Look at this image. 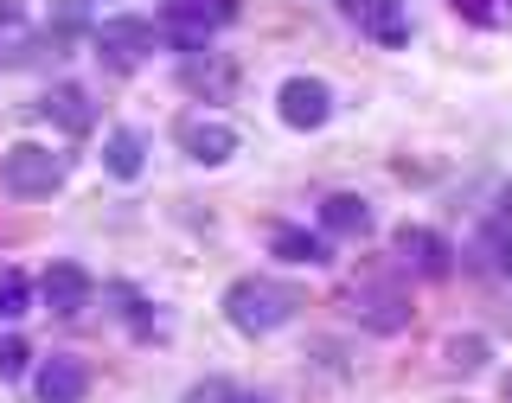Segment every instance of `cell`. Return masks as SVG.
Wrapping results in <instances>:
<instances>
[{
  "instance_id": "24",
  "label": "cell",
  "mask_w": 512,
  "mask_h": 403,
  "mask_svg": "<svg viewBox=\"0 0 512 403\" xmlns=\"http://www.w3.org/2000/svg\"><path fill=\"white\" fill-rule=\"evenodd\" d=\"M0 26H20V0H0Z\"/></svg>"
},
{
  "instance_id": "3",
  "label": "cell",
  "mask_w": 512,
  "mask_h": 403,
  "mask_svg": "<svg viewBox=\"0 0 512 403\" xmlns=\"http://www.w3.org/2000/svg\"><path fill=\"white\" fill-rule=\"evenodd\" d=\"M0 186H7L13 199H52L64 186V154L39 148V141H13V148L0 154Z\"/></svg>"
},
{
  "instance_id": "10",
  "label": "cell",
  "mask_w": 512,
  "mask_h": 403,
  "mask_svg": "<svg viewBox=\"0 0 512 403\" xmlns=\"http://www.w3.org/2000/svg\"><path fill=\"white\" fill-rule=\"evenodd\" d=\"M276 116L308 135V128H320V122L333 116V90L320 84V77H288V84L276 90Z\"/></svg>"
},
{
  "instance_id": "21",
  "label": "cell",
  "mask_w": 512,
  "mask_h": 403,
  "mask_svg": "<svg viewBox=\"0 0 512 403\" xmlns=\"http://www.w3.org/2000/svg\"><path fill=\"white\" fill-rule=\"evenodd\" d=\"M180 403H244V391H237L231 378H205V384H192Z\"/></svg>"
},
{
  "instance_id": "25",
  "label": "cell",
  "mask_w": 512,
  "mask_h": 403,
  "mask_svg": "<svg viewBox=\"0 0 512 403\" xmlns=\"http://www.w3.org/2000/svg\"><path fill=\"white\" fill-rule=\"evenodd\" d=\"M244 403H269V397H256V391H244Z\"/></svg>"
},
{
  "instance_id": "11",
  "label": "cell",
  "mask_w": 512,
  "mask_h": 403,
  "mask_svg": "<svg viewBox=\"0 0 512 403\" xmlns=\"http://www.w3.org/2000/svg\"><path fill=\"white\" fill-rule=\"evenodd\" d=\"M90 295H96V282H90L84 263H52V269L39 276V301H45L52 314H84Z\"/></svg>"
},
{
  "instance_id": "15",
  "label": "cell",
  "mask_w": 512,
  "mask_h": 403,
  "mask_svg": "<svg viewBox=\"0 0 512 403\" xmlns=\"http://www.w3.org/2000/svg\"><path fill=\"white\" fill-rule=\"evenodd\" d=\"M320 231L327 237H365L372 231V205H365L359 192H327V199H320Z\"/></svg>"
},
{
  "instance_id": "8",
  "label": "cell",
  "mask_w": 512,
  "mask_h": 403,
  "mask_svg": "<svg viewBox=\"0 0 512 403\" xmlns=\"http://www.w3.org/2000/svg\"><path fill=\"white\" fill-rule=\"evenodd\" d=\"M346 308H352V320H359V327H372V333H404V327H410V295H404V288H384V282L352 288Z\"/></svg>"
},
{
  "instance_id": "23",
  "label": "cell",
  "mask_w": 512,
  "mask_h": 403,
  "mask_svg": "<svg viewBox=\"0 0 512 403\" xmlns=\"http://www.w3.org/2000/svg\"><path fill=\"white\" fill-rule=\"evenodd\" d=\"M455 13H468L474 26H493V20H500V7H493V0H455Z\"/></svg>"
},
{
  "instance_id": "13",
  "label": "cell",
  "mask_w": 512,
  "mask_h": 403,
  "mask_svg": "<svg viewBox=\"0 0 512 403\" xmlns=\"http://www.w3.org/2000/svg\"><path fill=\"white\" fill-rule=\"evenodd\" d=\"M90 397V365L77 352H52L39 365V403H84Z\"/></svg>"
},
{
  "instance_id": "14",
  "label": "cell",
  "mask_w": 512,
  "mask_h": 403,
  "mask_svg": "<svg viewBox=\"0 0 512 403\" xmlns=\"http://www.w3.org/2000/svg\"><path fill=\"white\" fill-rule=\"evenodd\" d=\"M39 116H45V122H58L64 135H90L96 109H90V96L77 90V84H52V90L39 96Z\"/></svg>"
},
{
  "instance_id": "1",
  "label": "cell",
  "mask_w": 512,
  "mask_h": 403,
  "mask_svg": "<svg viewBox=\"0 0 512 403\" xmlns=\"http://www.w3.org/2000/svg\"><path fill=\"white\" fill-rule=\"evenodd\" d=\"M295 314H301V288H288V282L237 276L231 288H224V320H231L237 333H250V340H263V333L288 327Z\"/></svg>"
},
{
  "instance_id": "12",
  "label": "cell",
  "mask_w": 512,
  "mask_h": 403,
  "mask_svg": "<svg viewBox=\"0 0 512 403\" xmlns=\"http://www.w3.org/2000/svg\"><path fill=\"white\" fill-rule=\"evenodd\" d=\"M180 90L205 96V103H224V96H237V64L224 52H192L180 64Z\"/></svg>"
},
{
  "instance_id": "17",
  "label": "cell",
  "mask_w": 512,
  "mask_h": 403,
  "mask_svg": "<svg viewBox=\"0 0 512 403\" xmlns=\"http://www.w3.org/2000/svg\"><path fill=\"white\" fill-rule=\"evenodd\" d=\"M103 167L116 173V180H141V167H148V141H141L135 128H109V141H103Z\"/></svg>"
},
{
  "instance_id": "2",
  "label": "cell",
  "mask_w": 512,
  "mask_h": 403,
  "mask_svg": "<svg viewBox=\"0 0 512 403\" xmlns=\"http://www.w3.org/2000/svg\"><path fill=\"white\" fill-rule=\"evenodd\" d=\"M231 20H237V0H167L160 7V39H173L192 58V52H212L205 39Z\"/></svg>"
},
{
  "instance_id": "7",
  "label": "cell",
  "mask_w": 512,
  "mask_h": 403,
  "mask_svg": "<svg viewBox=\"0 0 512 403\" xmlns=\"http://www.w3.org/2000/svg\"><path fill=\"white\" fill-rule=\"evenodd\" d=\"M346 13L372 45H384V52L410 45V0H346Z\"/></svg>"
},
{
  "instance_id": "20",
  "label": "cell",
  "mask_w": 512,
  "mask_h": 403,
  "mask_svg": "<svg viewBox=\"0 0 512 403\" xmlns=\"http://www.w3.org/2000/svg\"><path fill=\"white\" fill-rule=\"evenodd\" d=\"M26 359H32V352H26L20 333H0V384L20 378V372H26Z\"/></svg>"
},
{
  "instance_id": "22",
  "label": "cell",
  "mask_w": 512,
  "mask_h": 403,
  "mask_svg": "<svg viewBox=\"0 0 512 403\" xmlns=\"http://www.w3.org/2000/svg\"><path fill=\"white\" fill-rule=\"evenodd\" d=\"M109 301H116V308H122L128 320H135V333H154V314L141 308V295H135V288H128V282H116V288H109Z\"/></svg>"
},
{
  "instance_id": "19",
  "label": "cell",
  "mask_w": 512,
  "mask_h": 403,
  "mask_svg": "<svg viewBox=\"0 0 512 403\" xmlns=\"http://www.w3.org/2000/svg\"><path fill=\"white\" fill-rule=\"evenodd\" d=\"M32 308V282L13 263H0V320H20Z\"/></svg>"
},
{
  "instance_id": "16",
  "label": "cell",
  "mask_w": 512,
  "mask_h": 403,
  "mask_svg": "<svg viewBox=\"0 0 512 403\" xmlns=\"http://www.w3.org/2000/svg\"><path fill=\"white\" fill-rule=\"evenodd\" d=\"M269 250H276L282 263H308V269H320V263H333L327 237L301 231V224H276V231H269Z\"/></svg>"
},
{
  "instance_id": "18",
  "label": "cell",
  "mask_w": 512,
  "mask_h": 403,
  "mask_svg": "<svg viewBox=\"0 0 512 403\" xmlns=\"http://www.w3.org/2000/svg\"><path fill=\"white\" fill-rule=\"evenodd\" d=\"M480 365H487V340H480V333H455V340H442V372L474 378Z\"/></svg>"
},
{
  "instance_id": "4",
  "label": "cell",
  "mask_w": 512,
  "mask_h": 403,
  "mask_svg": "<svg viewBox=\"0 0 512 403\" xmlns=\"http://www.w3.org/2000/svg\"><path fill=\"white\" fill-rule=\"evenodd\" d=\"M154 45H160V26L154 20H141V13H116V20H103L96 26V58H103V71H141V64L154 58Z\"/></svg>"
},
{
  "instance_id": "6",
  "label": "cell",
  "mask_w": 512,
  "mask_h": 403,
  "mask_svg": "<svg viewBox=\"0 0 512 403\" xmlns=\"http://www.w3.org/2000/svg\"><path fill=\"white\" fill-rule=\"evenodd\" d=\"M173 141H180V154L199 160V167H224V160L237 154V128L218 122V116H199V109L173 122Z\"/></svg>"
},
{
  "instance_id": "9",
  "label": "cell",
  "mask_w": 512,
  "mask_h": 403,
  "mask_svg": "<svg viewBox=\"0 0 512 403\" xmlns=\"http://www.w3.org/2000/svg\"><path fill=\"white\" fill-rule=\"evenodd\" d=\"M468 263L480 269V276H512V192L500 199V212H493L487 224L474 231V244H468Z\"/></svg>"
},
{
  "instance_id": "5",
  "label": "cell",
  "mask_w": 512,
  "mask_h": 403,
  "mask_svg": "<svg viewBox=\"0 0 512 403\" xmlns=\"http://www.w3.org/2000/svg\"><path fill=\"white\" fill-rule=\"evenodd\" d=\"M391 244H397V263H404L410 276H423V282L455 276V244H448L442 231H429V224H404Z\"/></svg>"
}]
</instances>
